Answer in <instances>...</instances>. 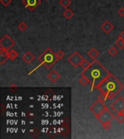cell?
Wrapping results in <instances>:
<instances>
[{
	"instance_id": "6da1fadb",
	"label": "cell",
	"mask_w": 124,
	"mask_h": 139,
	"mask_svg": "<svg viewBox=\"0 0 124 139\" xmlns=\"http://www.w3.org/2000/svg\"><path fill=\"white\" fill-rule=\"evenodd\" d=\"M110 74V72L96 60H93L89 67L81 72V76H85L88 80L92 89L96 88Z\"/></svg>"
},
{
	"instance_id": "7a4b0ae2",
	"label": "cell",
	"mask_w": 124,
	"mask_h": 139,
	"mask_svg": "<svg viewBox=\"0 0 124 139\" xmlns=\"http://www.w3.org/2000/svg\"><path fill=\"white\" fill-rule=\"evenodd\" d=\"M124 88L123 84L120 82L112 74L103 80L101 84L96 87L101 93L105 94L109 99H112Z\"/></svg>"
},
{
	"instance_id": "3957f363",
	"label": "cell",
	"mask_w": 124,
	"mask_h": 139,
	"mask_svg": "<svg viewBox=\"0 0 124 139\" xmlns=\"http://www.w3.org/2000/svg\"><path fill=\"white\" fill-rule=\"evenodd\" d=\"M38 60L41 64H42L47 69L52 68L58 60L56 57L55 53L50 48H47V49H45L44 52L39 56Z\"/></svg>"
},
{
	"instance_id": "277c9868",
	"label": "cell",
	"mask_w": 124,
	"mask_h": 139,
	"mask_svg": "<svg viewBox=\"0 0 124 139\" xmlns=\"http://www.w3.org/2000/svg\"><path fill=\"white\" fill-rule=\"evenodd\" d=\"M115 117H116V116L112 114L108 108H107L101 114L96 117V119L101 124H103L104 123H107V122H111L112 119H115Z\"/></svg>"
},
{
	"instance_id": "5b68a950",
	"label": "cell",
	"mask_w": 124,
	"mask_h": 139,
	"mask_svg": "<svg viewBox=\"0 0 124 139\" xmlns=\"http://www.w3.org/2000/svg\"><path fill=\"white\" fill-rule=\"evenodd\" d=\"M108 107L104 104V102H102V101H101L99 99H97L89 107V110L95 115V117H96V116L99 115L100 114H101L104 110H105Z\"/></svg>"
},
{
	"instance_id": "8992f818",
	"label": "cell",
	"mask_w": 124,
	"mask_h": 139,
	"mask_svg": "<svg viewBox=\"0 0 124 139\" xmlns=\"http://www.w3.org/2000/svg\"><path fill=\"white\" fill-rule=\"evenodd\" d=\"M15 43V41L12 39V38H10V36L9 35L6 34L0 40V47L9 51L10 50L11 47L14 46Z\"/></svg>"
},
{
	"instance_id": "52a82bcc",
	"label": "cell",
	"mask_w": 124,
	"mask_h": 139,
	"mask_svg": "<svg viewBox=\"0 0 124 139\" xmlns=\"http://www.w3.org/2000/svg\"><path fill=\"white\" fill-rule=\"evenodd\" d=\"M84 58L80 55L78 52H74L68 58V61L72 64L74 68H78L83 61Z\"/></svg>"
},
{
	"instance_id": "ba28073f",
	"label": "cell",
	"mask_w": 124,
	"mask_h": 139,
	"mask_svg": "<svg viewBox=\"0 0 124 139\" xmlns=\"http://www.w3.org/2000/svg\"><path fill=\"white\" fill-rule=\"evenodd\" d=\"M110 107L112 110L116 112L119 113L124 108V99L122 96H118L116 100H115L110 105Z\"/></svg>"
},
{
	"instance_id": "9c48e42d",
	"label": "cell",
	"mask_w": 124,
	"mask_h": 139,
	"mask_svg": "<svg viewBox=\"0 0 124 139\" xmlns=\"http://www.w3.org/2000/svg\"><path fill=\"white\" fill-rule=\"evenodd\" d=\"M22 2L25 5V8H27L30 11L32 12L41 3V0H23Z\"/></svg>"
},
{
	"instance_id": "30bf717a",
	"label": "cell",
	"mask_w": 124,
	"mask_h": 139,
	"mask_svg": "<svg viewBox=\"0 0 124 139\" xmlns=\"http://www.w3.org/2000/svg\"><path fill=\"white\" fill-rule=\"evenodd\" d=\"M100 28L105 33L108 34V33H110L113 30L114 26H113V25L109 20H106L105 22H104L101 25Z\"/></svg>"
},
{
	"instance_id": "8fae6325",
	"label": "cell",
	"mask_w": 124,
	"mask_h": 139,
	"mask_svg": "<svg viewBox=\"0 0 124 139\" xmlns=\"http://www.w3.org/2000/svg\"><path fill=\"white\" fill-rule=\"evenodd\" d=\"M60 75L55 70H53L52 71L50 72L47 75V78H48L51 82L52 83H55L57 82L58 80L60 79Z\"/></svg>"
},
{
	"instance_id": "7c38bea8",
	"label": "cell",
	"mask_w": 124,
	"mask_h": 139,
	"mask_svg": "<svg viewBox=\"0 0 124 139\" xmlns=\"http://www.w3.org/2000/svg\"><path fill=\"white\" fill-rule=\"evenodd\" d=\"M35 57L31 52H27L25 54L23 55L22 59L26 64H31L34 60Z\"/></svg>"
},
{
	"instance_id": "4fadbf2b",
	"label": "cell",
	"mask_w": 124,
	"mask_h": 139,
	"mask_svg": "<svg viewBox=\"0 0 124 139\" xmlns=\"http://www.w3.org/2000/svg\"><path fill=\"white\" fill-rule=\"evenodd\" d=\"M99 54H100L99 52L96 50V49H94V48H92V49L88 52V57L93 60H96V58H97V57L99 56Z\"/></svg>"
},
{
	"instance_id": "5bb4252c",
	"label": "cell",
	"mask_w": 124,
	"mask_h": 139,
	"mask_svg": "<svg viewBox=\"0 0 124 139\" xmlns=\"http://www.w3.org/2000/svg\"><path fill=\"white\" fill-rule=\"evenodd\" d=\"M63 16H64L66 19L69 20V19H71L73 17V15H74V12H73L70 9L67 8L64 12H63Z\"/></svg>"
},
{
	"instance_id": "9a60e30c",
	"label": "cell",
	"mask_w": 124,
	"mask_h": 139,
	"mask_svg": "<svg viewBox=\"0 0 124 139\" xmlns=\"http://www.w3.org/2000/svg\"><path fill=\"white\" fill-rule=\"evenodd\" d=\"M8 58L10 60H15L16 59L17 57V56H18V54H17V52L15 51V50H14V49H11V50H9L8 52Z\"/></svg>"
},
{
	"instance_id": "2e32d148",
	"label": "cell",
	"mask_w": 124,
	"mask_h": 139,
	"mask_svg": "<svg viewBox=\"0 0 124 139\" xmlns=\"http://www.w3.org/2000/svg\"><path fill=\"white\" fill-rule=\"evenodd\" d=\"M59 4L63 8L67 9L70 6V4H71V0H60Z\"/></svg>"
},
{
	"instance_id": "e0dca14e",
	"label": "cell",
	"mask_w": 124,
	"mask_h": 139,
	"mask_svg": "<svg viewBox=\"0 0 124 139\" xmlns=\"http://www.w3.org/2000/svg\"><path fill=\"white\" fill-rule=\"evenodd\" d=\"M115 119H116L117 122H118L119 123H124V115H123L122 113H117V115H116Z\"/></svg>"
},
{
	"instance_id": "ac0fdd59",
	"label": "cell",
	"mask_w": 124,
	"mask_h": 139,
	"mask_svg": "<svg viewBox=\"0 0 124 139\" xmlns=\"http://www.w3.org/2000/svg\"><path fill=\"white\" fill-rule=\"evenodd\" d=\"M115 44L120 49H123L124 48V40L121 39H118L116 40V41L115 42Z\"/></svg>"
},
{
	"instance_id": "d6986e66",
	"label": "cell",
	"mask_w": 124,
	"mask_h": 139,
	"mask_svg": "<svg viewBox=\"0 0 124 139\" xmlns=\"http://www.w3.org/2000/svg\"><path fill=\"white\" fill-rule=\"evenodd\" d=\"M17 28L20 30V31H25L27 28H28V25L27 24L25 23V22H20V23L17 25Z\"/></svg>"
},
{
	"instance_id": "ffe728a7",
	"label": "cell",
	"mask_w": 124,
	"mask_h": 139,
	"mask_svg": "<svg viewBox=\"0 0 124 139\" xmlns=\"http://www.w3.org/2000/svg\"><path fill=\"white\" fill-rule=\"evenodd\" d=\"M90 64H91V62H89L88 61H87L86 60L84 59V60H83V61L81 62L80 66L81 67V68H83L84 70H85V69H86V68H88V67H89Z\"/></svg>"
},
{
	"instance_id": "44dd1931",
	"label": "cell",
	"mask_w": 124,
	"mask_h": 139,
	"mask_svg": "<svg viewBox=\"0 0 124 139\" xmlns=\"http://www.w3.org/2000/svg\"><path fill=\"white\" fill-rule=\"evenodd\" d=\"M79 83L82 86H86V84H89V81H88V80L85 76H81V78L79 79Z\"/></svg>"
},
{
	"instance_id": "7402d4cb",
	"label": "cell",
	"mask_w": 124,
	"mask_h": 139,
	"mask_svg": "<svg viewBox=\"0 0 124 139\" xmlns=\"http://www.w3.org/2000/svg\"><path fill=\"white\" fill-rule=\"evenodd\" d=\"M108 53H109V54L110 56H112V57H115V56L118 53V49H116L115 47H111L109 50H108Z\"/></svg>"
},
{
	"instance_id": "603a6c76",
	"label": "cell",
	"mask_w": 124,
	"mask_h": 139,
	"mask_svg": "<svg viewBox=\"0 0 124 139\" xmlns=\"http://www.w3.org/2000/svg\"><path fill=\"white\" fill-rule=\"evenodd\" d=\"M55 55H56V57L57 58V60H61V59H63V57H65V53L63 51H62V50H59L58 52L55 53Z\"/></svg>"
},
{
	"instance_id": "cb8c5ba5",
	"label": "cell",
	"mask_w": 124,
	"mask_h": 139,
	"mask_svg": "<svg viewBox=\"0 0 124 139\" xmlns=\"http://www.w3.org/2000/svg\"><path fill=\"white\" fill-rule=\"evenodd\" d=\"M8 52V50L5 49L4 48L0 47V56H2V57H8L7 56Z\"/></svg>"
},
{
	"instance_id": "d4e9b609",
	"label": "cell",
	"mask_w": 124,
	"mask_h": 139,
	"mask_svg": "<svg viewBox=\"0 0 124 139\" xmlns=\"http://www.w3.org/2000/svg\"><path fill=\"white\" fill-rule=\"evenodd\" d=\"M108 99V96L106 95L105 94H103V93H102V94L99 96V97H98V99L101 101H102V102H104Z\"/></svg>"
},
{
	"instance_id": "484cf974",
	"label": "cell",
	"mask_w": 124,
	"mask_h": 139,
	"mask_svg": "<svg viewBox=\"0 0 124 139\" xmlns=\"http://www.w3.org/2000/svg\"><path fill=\"white\" fill-rule=\"evenodd\" d=\"M102 125L103 128L106 131H108L110 127H112V125L110 123V122H107V123H104L102 124Z\"/></svg>"
},
{
	"instance_id": "4316f807",
	"label": "cell",
	"mask_w": 124,
	"mask_h": 139,
	"mask_svg": "<svg viewBox=\"0 0 124 139\" xmlns=\"http://www.w3.org/2000/svg\"><path fill=\"white\" fill-rule=\"evenodd\" d=\"M0 2L4 7H7L9 4L12 2V0H0Z\"/></svg>"
},
{
	"instance_id": "83f0119b",
	"label": "cell",
	"mask_w": 124,
	"mask_h": 139,
	"mask_svg": "<svg viewBox=\"0 0 124 139\" xmlns=\"http://www.w3.org/2000/svg\"><path fill=\"white\" fill-rule=\"evenodd\" d=\"M8 59V57H2V56H0V64H3Z\"/></svg>"
},
{
	"instance_id": "f1b7e54d",
	"label": "cell",
	"mask_w": 124,
	"mask_h": 139,
	"mask_svg": "<svg viewBox=\"0 0 124 139\" xmlns=\"http://www.w3.org/2000/svg\"><path fill=\"white\" fill-rule=\"evenodd\" d=\"M118 14L120 16V17H124V7H120L118 10Z\"/></svg>"
},
{
	"instance_id": "f546056e",
	"label": "cell",
	"mask_w": 124,
	"mask_h": 139,
	"mask_svg": "<svg viewBox=\"0 0 124 139\" xmlns=\"http://www.w3.org/2000/svg\"><path fill=\"white\" fill-rule=\"evenodd\" d=\"M25 116H26L27 119L30 120V119H31L33 118V117H34V114H33V112H28Z\"/></svg>"
},
{
	"instance_id": "4dcf8cb0",
	"label": "cell",
	"mask_w": 124,
	"mask_h": 139,
	"mask_svg": "<svg viewBox=\"0 0 124 139\" xmlns=\"http://www.w3.org/2000/svg\"><path fill=\"white\" fill-rule=\"evenodd\" d=\"M10 89L12 91L15 92L17 89V86L15 84H12L10 86Z\"/></svg>"
},
{
	"instance_id": "1f68e13d",
	"label": "cell",
	"mask_w": 124,
	"mask_h": 139,
	"mask_svg": "<svg viewBox=\"0 0 124 139\" xmlns=\"http://www.w3.org/2000/svg\"><path fill=\"white\" fill-rule=\"evenodd\" d=\"M118 39H121L124 40V31L122 32L121 33H120L119 36H118Z\"/></svg>"
},
{
	"instance_id": "d6a6232c",
	"label": "cell",
	"mask_w": 124,
	"mask_h": 139,
	"mask_svg": "<svg viewBox=\"0 0 124 139\" xmlns=\"http://www.w3.org/2000/svg\"><path fill=\"white\" fill-rule=\"evenodd\" d=\"M1 107H2L1 112H2H2H4V109H5V107H4V105L3 104H1Z\"/></svg>"
},
{
	"instance_id": "836d02e7",
	"label": "cell",
	"mask_w": 124,
	"mask_h": 139,
	"mask_svg": "<svg viewBox=\"0 0 124 139\" xmlns=\"http://www.w3.org/2000/svg\"><path fill=\"white\" fill-rule=\"evenodd\" d=\"M120 113H122L123 115H124V108H123V109H122V110H121V112H120Z\"/></svg>"
},
{
	"instance_id": "e575fe53",
	"label": "cell",
	"mask_w": 124,
	"mask_h": 139,
	"mask_svg": "<svg viewBox=\"0 0 124 139\" xmlns=\"http://www.w3.org/2000/svg\"><path fill=\"white\" fill-rule=\"evenodd\" d=\"M45 1H48V0H45Z\"/></svg>"
}]
</instances>
